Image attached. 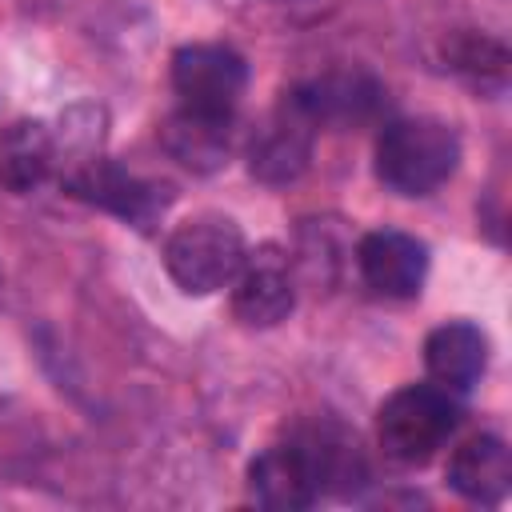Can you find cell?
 <instances>
[{
	"instance_id": "cell-1",
	"label": "cell",
	"mask_w": 512,
	"mask_h": 512,
	"mask_svg": "<svg viewBox=\"0 0 512 512\" xmlns=\"http://www.w3.org/2000/svg\"><path fill=\"white\" fill-rule=\"evenodd\" d=\"M356 464V444H348L332 428H300L280 444H268L252 468L248 488L264 508H308L324 496L328 484L348 480Z\"/></svg>"
},
{
	"instance_id": "cell-2",
	"label": "cell",
	"mask_w": 512,
	"mask_h": 512,
	"mask_svg": "<svg viewBox=\"0 0 512 512\" xmlns=\"http://www.w3.org/2000/svg\"><path fill=\"white\" fill-rule=\"evenodd\" d=\"M460 160V136L432 116L392 120L376 140V176L400 196H428Z\"/></svg>"
},
{
	"instance_id": "cell-3",
	"label": "cell",
	"mask_w": 512,
	"mask_h": 512,
	"mask_svg": "<svg viewBox=\"0 0 512 512\" xmlns=\"http://www.w3.org/2000/svg\"><path fill=\"white\" fill-rule=\"evenodd\" d=\"M244 256H248V248H244L240 228L220 212L188 216L164 240V268H168L172 284L188 296H212V292L228 288L236 280Z\"/></svg>"
},
{
	"instance_id": "cell-4",
	"label": "cell",
	"mask_w": 512,
	"mask_h": 512,
	"mask_svg": "<svg viewBox=\"0 0 512 512\" xmlns=\"http://www.w3.org/2000/svg\"><path fill=\"white\" fill-rule=\"evenodd\" d=\"M460 404L440 384H408L392 392L376 416V436L388 460L396 464H424L436 448L456 432Z\"/></svg>"
},
{
	"instance_id": "cell-5",
	"label": "cell",
	"mask_w": 512,
	"mask_h": 512,
	"mask_svg": "<svg viewBox=\"0 0 512 512\" xmlns=\"http://www.w3.org/2000/svg\"><path fill=\"white\" fill-rule=\"evenodd\" d=\"M248 84L244 56L228 44H184L172 56V88L180 96V108L232 116Z\"/></svg>"
},
{
	"instance_id": "cell-6",
	"label": "cell",
	"mask_w": 512,
	"mask_h": 512,
	"mask_svg": "<svg viewBox=\"0 0 512 512\" xmlns=\"http://www.w3.org/2000/svg\"><path fill=\"white\" fill-rule=\"evenodd\" d=\"M64 188H68L76 200H84V204H92V208H104V212H112V216H120V220H128V224H148V220L168 204L164 188H156V184H148V180L124 172L120 164H112V160H104V156L76 160V164L64 172Z\"/></svg>"
},
{
	"instance_id": "cell-7",
	"label": "cell",
	"mask_w": 512,
	"mask_h": 512,
	"mask_svg": "<svg viewBox=\"0 0 512 512\" xmlns=\"http://www.w3.org/2000/svg\"><path fill=\"white\" fill-rule=\"evenodd\" d=\"M296 308V288L288 276V256L276 244H260L244 256L236 280H232V312L248 328H272L288 320Z\"/></svg>"
},
{
	"instance_id": "cell-8",
	"label": "cell",
	"mask_w": 512,
	"mask_h": 512,
	"mask_svg": "<svg viewBox=\"0 0 512 512\" xmlns=\"http://www.w3.org/2000/svg\"><path fill=\"white\" fill-rule=\"evenodd\" d=\"M312 136H316V120L288 92L280 100L276 116L268 120V128L252 140V152H248L252 176H260L264 184H288V180H296L308 168Z\"/></svg>"
},
{
	"instance_id": "cell-9",
	"label": "cell",
	"mask_w": 512,
	"mask_h": 512,
	"mask_svg": "<svg viewBox=\"0 0 512 512\" xmlns=\"http://www.w3.org/2000/svg\"><path fill=\"white\" fill-rule=\"evenodd\" d=\"M356 264H360V276L372 292L380 296H416L420 284H424V272H428V248L408 236V232H392V228H380V232H368L356 248Z\"/></svg>"
},
{
	"instance_id": "cell-10",
	"label": "cell",
	"mask_w": 512,
	"mask_h": 512,
	"mask_svg": "<svg viewBox=\"0 0 512 512\" xmlns=\"http://www.w3.org/2000/svg\"><path fill=\"white\" fill-rule=\"evenodd\" d=\"M292 96L300 100V108L320 124H360L380 108V84L364 72H332L320 76L312 84L292 88Z\"/></svg>"
},
{
	"instance_id": "cell-11",
	"label": "cell",
	"mask_w": 512,
	"mask_h": 512,
	"mask_svg": "<svg viewBox=\"0 0 512 512\" xmlns=\"http://www.w3.org/2000/svg\"><path fill=\"white\" fill-rule=\"evenodd\" d=\"M160 144L172 160H180L192 172H212L224 164L232 148V116H212L196 108H176L160 124Z\"/></svg>"
},
{
	"instance_id": "cell-12",
	"label": "cell",
	"mask_w": 512,
	"mask_h": 512,
	"mask_svg": "<svg viewBox=\"0 0 512 512\" xmlns=\"http://www.w3.org/2000/svg\"><path fill=\"white\" fill-rule=\"evenodd\" d=\"M56 168V136L44 120H12L0 128V188L4 192H32Z\"/></svg>"
},
{
	"instance_id": "cell-13",
	"label": "cell",
	"mask_w": 512,
	"mask_h": 512,
	"mask_svg": "<svg viewBox=\"0 0 512 512\" xmlns=\"http://www.w3.org/2000/svg\"><path fill=\"white\" fill-rule=\"evenodd\" d=\"M424 364H428V376L448 388V392H464L480 380L484 364H488V340L476 324H464V320H452V324H440L428 340H424Z\"/></svg>"
},
{
	"instance_id": "cell-14",
	"label": "cell",
	"mask_w": 512,
	"mask_h": 512,
	"mask_svg": "<svg viewBox=\"0 0 512 512\" xmlns=\"http://www.w3.org/2000/svg\"><path fill=\"white\" fill-rule=\"evenodd\" d=\"M444 476H448V484L464 500L496 504L508 492V480H512V460H508L504 440L500 436H472V440H464L452 452Z\"/></svg>"
},
{
	"instance_id": "cell-15",
	"label": "cell",
	"mask_w": 512,
	"mask_h": 512,
	"mask_svg": "<svg viewBox=\"0 0 512 512\" xmlns=\"http://www.w3.org/2000/svg\"><path fill=\"white\" fill-rule=\"evenodd\" d=\"M448 60L456 72H464L472 84H504L508 72V52L500 40L484 36V32H460L448 48Z\"/></svg>"
}]
</instances>
